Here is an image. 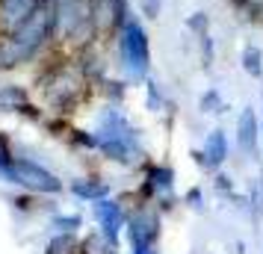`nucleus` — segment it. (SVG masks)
<instances>
[{"mask_svg":"<svg viewBox=\"0 0 263 254\" xmlns=\"http://www.w3.org/2000/svg\"><path fill=\"white\" fill-rule=\"evenodd\" d=\"M92 86L86 83L80 68L74 65V56L65 48L50 50L39 62L36 74V97L48 109V115H74L92 97Z\"/></svg>","mask_w":263,"mask_h":254,"instance_id":"f257e3e1","label":"nucleus"},{"mask_svg":"<svg viewBox=\"0 0 263 254\" xmlns=\"http://www.w3.org/2000/svg\"><path fill=\"white\" fill-rule=\"evenodd\" d=\"M109 53H112V62L119 65L121 77L130 80V86H142L151 77V65H154L151 33H148V21L139 12H133L119 27V33L109 42Z\"/></svg>","mask_w":263,"mask_h":254,"instance_id":"f03ea898","label":"nucleus"},{"mask_svg":"<svg viewBox=\"0 0 263 254\" xmlns=\"http://www.w3.org/2000/svg\"><path fill=\"white\" fill-rule=\"evenodd\" d=\"M9 38H12V45L18 48V53H21L24 68L27 65H39L50 50L60 48V45H57V21H53V6H50V0H42L36 12L30 15Z\"/></svg>","mask_w":263,"mask_h":254,"instance_id":"7ed1b4c3","label":"nucleus"},{"mask_svg":"<svg viewBox=\"0 0 263 254\" xmlns=\"http://www.w3.org/2000/svg\"><path fill=\"white\" fill-rule=\"evenodd\" d=\"M53 21H57V45L68 53L101 42L95 27L89 21V3L86 0H50Z\"/></svg>","mask_w":263,"mask_h":254,"instance_id":"20e7f679","label":"nucleus"},{"mask_svg":"<svg viewBox=\"0 0 263 254\" xmlns=\"http://www.w3.org/2000/svg\"><path fill=\"white\" fill-rule=\"evenodd\" d=\"M9 183L12 186H21L27 192L45 195V198H53V195L65 192V181H62L60 174L50 171L45 163H39L36 157H27L24 151H18V160H15V169H12V181Z\"/></svg>","mask_w":263,"mask_h":254,"instance_id":"39448f33","label":"nucleus"},{"mask_svg":"<svg viewBox=\"0 0 263 254\" xmlns=\"http://www.w3.org/2000/svg\"><path fill=\"white\" fill-rule=\"evenodd\" d=\"M124 233H127L130 248L157 245V242H160V233H163V216H160V210H157L154 204L136 201V204L130 207V216H127Z\"/></svg>","mask_w":263,"mask_h":254,"instance_id":"423d86ee","label":"nucleus"},{"mask_svg":"<svg viewBox=\"0 0 263 254\" xmlns=\"http://www.w3.org/2000/svg\"><path fill=\"white\" fill-rule=\"evenodd\" d=\"M86 3H89V21L95 27L98 38L107 45L119 33V27L136 12L133 0H86Z\"/></svg>","mask_w":263,"mask_h":254,"instance_id":"0eeeda50","label":"nucleus"},{"mask_svg":"<svg viewBox=\"0 0 263 254\" xmlns=\"http://www.w3.org/2000/svg\"><path fill=\"white\" fill-rule=\"evenodd\" d=\"M74 65L80 68V74L86 77V83L98 89V86L112 74V53H109L107 42H95V45H86V48L74 50Z\"/></svg>","mask_w":263,"mask_h":254,"instance_id":"6e6552de","label":"nucleus"},{"mask_svg":"<svg viewBox=\"0 0 263 254\" xmlns=\"http://www.w3.org/2000/svg\"><path fill=\"white\" fill-rule=\"evenodd\" d=\"M92 216H95V222H98V230H101L109 242L119 245V237H121V230H124V225H127V216H130V207L124 204V198L107 195V198L95 201V204H92Z\"/></svg>","mask_w":263,"mask_h":254,"instance_id":"1a4fd4ad","label":"nucleus"},{"mask_svg":"<svg viewBox=\"0 0 263 254\" xmlns=\"http://www.w3.org/2000/svg\"><path fill=\"white\" fill-rule=\"evenodd\" d=\"M192 157H195V163L204 171H210V174L219 171L228 163V157H231V139H228V133L222 127H213L210 133L204 136V145L192 151Z\"/></svg>","mask_w":263,"mask_h":254,"instance_id":"9d476101","label":"nucleus"},{"mask_svg":"<svg viewBox=\"0 0 263 254\" xmlns=\"http://www.w3.org/2000/svg\"><path fill=\"white\" fill-rule=\"evenodd\" d=\"M234 142H237V151L242 157H260L257 151V142H260V121H257V109L254 107H242L237 115V124H234Z\"/></svg>","mask_w":263,"mask_h":254,"instance_id":"9b49d317","label":"nucleus"},{"mask_svg":"<svg viewBox=\"0 0 263 254\" xmlns=\"http://www.w3.org/2000/svg\"><path fill=\"white\" fill-rule=\"evenodd\" d=\"M39 3L42 0H0V36H12L39 9Z\"/></svg>","mask_w":263,"mask_h":254,"instance_id":"f8f14e48","label":"nucleus"},{"mask_svg":"<svg viewBox=\"0 0 263 254\" xmlns=\"http://www.w3.org/2000/svg\"><path fill=\"white\" fill-rule=\"evenodd\" d=\"M68 192L74 195V198H80V201H86V204H95V201H101V198H107L109 192V183L101 178V174H83V178H71L68 181Z\"/></svg>","mask_w":263,"mask_h":254,"instance_id":"ddd939ff","label":"nucleus"},{"mask_svg":"<svg viewBox=\"0 0 263 254\" xmlns=\"http://www.w3.org/2000/svg\"><path fill=\"white\" fill-rule=\"evenodd\" d=\"M27 101H33L30 86L24 83H0V112H15L24 107Z\"/></svg>","mask_w":263,"mask_h":254,"instance_id":"4468645a","label":"nucleus"},{"mask_svg":"<svg viewBox=\"0 0 263 254\" xmlns=\"http://www.w3.org/2000/svg\"><path fill=\"white\" fill-rule=\"evenodd\" d=\"M142 89H145V109H148V112H154V115H157V112H166V109L175 107V104L168 101L166 86L160 83L154 74H151V77L142 83Z\"/></svg>","mask_w":263,"mask_h":254,"instance_id":"2eb2a0df","label":"nucleus"},{"mask_svg":"<svg viewBox=\"0 0 263 254\" xmlns=\"http://www.w3.org/2000/svg\"><path fill=\"white\" fill-rule=\"evenodd\" d=\"M95 92L104 97L107 104H124V97H127V92H130V80L121 77V74H109Z\"/></svg>","mask_w":263,"mask_h":254,"instance_id":"dca6fc26","label":"nucleus"},{"mask_svg":"<svg viewBox=\"0 0 263 254\" xmlns=\"http://www.w3.org/2000/svg\"><path fill=\"white\" fill-rule=\"evenodd\" d=\"M239 65L251 80H263V48L254 42H246L239 50Z\"/></svg>","mask_w":263,"mask_h":254,"instance_id":"f3484780","label":"nucleus"},{"mask_svg":"<svg viewBox=\"0 0 263 254\" xmlns=\"http://www.w3.org/2000/svg\"><path fill=\"white\" fill-rule=\"evenodd\" d=\"M228 109L231 107H228V101H225L219 86H207L201 95H198V112L201 115H225Z\"/></svg>","mask_w":263,"mask_h":254,"instance_id":"a211bd4d","label":"nucleus"},{"mask_svg":"<svg viewBox=\"0 0 263 254\" xmlns=\"http://www.w3.org/2000/svg\"><path fill=\"white\" fill-rule=\"evenodd\" d=\"M15 160H18V148H15L12 136L6 133V130H0V181L3 183L12 181Z\"/></svg>","mask_w":263,"mask_h":254,"instance_id":"6ab92c4d","label":"nucleus"},{"mask_svg":"<svg viewBox=\"0 0 263 254\" xmlns=\"http://www.w3.org/2000/svg\"><path fill=\"white\" fill-rule=\"evenodd\" d=\"M77 254H119V245L109 242L101 230H95V233H86L80 240V251Z\"/></svg>","mask_w":263,"mask_h":254,"instance_id":"aec40b11","label":"nucleus"},{"mask_svg":"<svg viewBox=\"0 0 263 254\" xmlns=\"http://www.w3.org/2000/svg\"><path fill=\"white\" fill-rule=\"evenodd\" d=\"M77 251H80V240L74 233H62V230H57L45 245V254H77Z\"/></svg>","mask_w":263,"mask_h":254,"instance_id":"412c9836","label":"nucleus"},{"mask_svg":"<svg viewBox=\"0 0 263 254\" xmlns=\"http://www.w3.org/2000/svg\"><path fill=\"white\" fill-rule=\"evenodd\" d=\"M183 30H186L192 38L207 36V33H210V12H204V9H195V12H190L186 18H183Z\"/></svg>","mask_w":263,"mask_h":254,"instance_id":"4be33fe9","label":"nucleus"},{"mask_svg":"<svg viewBox=\"0 0 263 254\" xmlns=\"http://www.w3.org/2000/svg\"><path fill=\"white\" fill-rule=\"evenodd\" d=\"M50 228L62 230V233H77L83 228V216L80 213H53L50 216Z\"/></svg>","mask_w":263,"mask_h":254,"instance_id":"5701e85b","label":"nucleus"},{"mask_svg":"<svg viewBox=\"0 0 263 254\" xmlns=\"http://www.w3.org/2000/svg\"><path fill=\"white\" fill-rule=\"evenodd\" d=\"M198 60H201V68L204 71H213L216 65V38L207 33V36H198Z\"/></svg>","mask_w":263,"mask_h":254,"instance_id":"b1692460","label":"nucleus"},{"mask_svg":"<svg viewBox=\"0 0 263 254\" xmlns=\"http://www.w3.org/2000/svg\"><path fill=\"white\" fill-rule=\"evenodd\" d=\"M68 139H71V145H77L80 151H95L98 154V133L95 130H83V127H71L68 130Z\"/></svg>","mask_w":263,"mask_h":254,"instance_id":"393cba45","label":"nucleus"},{"mask_svg":"<svg viewBox=\"0 0 263 254\" xmlns=\"http://www.w3.org/2000/svg\"><path fill=\"white\" fill-rule=\"evenodd\" d=\"M133 6L145 21H160L163 9H166V0H133Z\"/></svg>","mask_w":263,"mask_h":254,"instance_id":"a878e982","label":"nucleus"},{"mask_svg":"<svg viewBox=\"0 0 263 254\" xmlns=\"http://www.w3.org/2000/svg\"><path fill=\"white\" fill-rule=\"evenodd\" d=\"M39 198H45V195H36V192H27L24 189V195H15L12 198V204H15V210H21V213H36V210H42V207H39Z\"/></svg>","mask_w":263,"mask_h":254,"instance_id":"bb28decb","label":"nucleus"},{"mask_svg":"<svg viewBox=\"0 0 263 254\" xmlns=\"http://www.w3.org/2000/svg\"><path fill=\"white\" fill-rule=\"evenodd\" d=\"M251 213V219L257 222V219L263 216V192H260V186L257 183H251V189H249V207H246Z\"/></svg>","mask_w":263,"mask_h":254,"instance_id":"cd10ccee","label":"nucleus"},{"mask_svg":"<svg viewBox=\"0 0 263 254\" xmlns=\"http://www.w3.org/2000/svg\"><path fill=\"white\" fill-rule=\"evenodd\" d=\"M183 204L190 207V210H195V213H201L204 210V189L201 186H190L183 192Z\"/></svg>","mask_w":263,"mask_h":254,"instance_id":"c85d7f7f","label":"nucleus"},{"mask_svg":"<svg viewBox=\"0 0 263 254\" xmlns=\"http://www.w3.org/2000/svg\"><path fill=\"white\" fill-rule=\"evenodd\" d=\"M213 189H216V192H222L225 198L231 192H237V189H234V178H231V174H225L222 169L213 171Z\"/></svg>","mask_w":263,"mask_h":254,"instance_id":"c756f323","label":"nucleus"},{"mask_svg":"<svg viewBox=\"0 0 263 254\" xmlns=\"http://www.w3.org/2000/svg\"><path fill=\"white\" fill-rule=\"evenodd\" d=\"M130 254H157V245H145V248H130Z\"/></svg>","mask_w":263,"mask_h":254,"instance_id":"7c9ffc66","label":"nucleus"},{"mask_svg":"<svg viewBox=\"0 0 263 254\" xmlns=\"http://www.w3.org/2000/svg\"><path fill=\"white\" fill-rule=\"evenodd\" d=\"M257 186H260V192H263V174H260V178H257Z\"/></svg>","mask_w":263,"mask_h":254,"instance_id":"2f4dec72","label":"nucleus"},{"mask_svg":"<svg viewBox=\"0 0 263 254\" xmlns=\"http://www.w3.org/2000/svg\"><path fill=\"white\" fill-rule=\"evenodd\" d=\"M260 139H263V119H260Z\"/></svg>","mask_w":263,"mask_h":254,"instance_id":"473e14b6","label":"nucleus"}]
</instances>
